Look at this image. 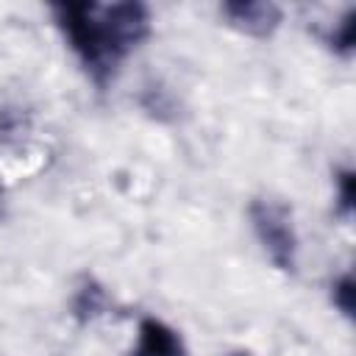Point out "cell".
<instances>
[{
    "label": "cell",
    "mask_w": 356,
    "mask_h": 356,
    "mask_svg": "<svg viewBox=\"0 0 356 356\" xmlns=\"http://www.w3.org/2000/svg\"><path fill=\"white\" fill-rule=\"evenodd\" d=\"M50 14L83 72L100 89L114 81L122 61L142 47L153 28L150 8L136 0H67L50 3Z\"/></svg>",
    "instance_id": "6da1fadb"
},
{
    "label": "cell",
    "mask_w": 356,
    "mask_h": 356,
    "mask_svg": "<svg viewBox=\"0 0 356 356\" xmlns=\"http://www.w3.org/2000/svg\"><path fill=\"white\" fill-rule=\"evenodd\" d=\"M248 217H250V228H253L264 256L281 273H295L298 231L292 222V209L275 197H253L248 206Z\"/></svg>",
    "instance_id": "7a4b0ae2"
},
{
    "label": "cell",
    "mask_w": 356,
    "mask_h": 356,
    "mask_svg": "<svg viewBox=\"0 0 356 356\" xmlns=\"http://www.w3.org/2000/svg\"><path fill=\"white\" fill-rule=\"evenodd\" d=\"M220 14L228 19L231 28L256 39L273 36L284 17L281 8L270 0H228L220 6Z\"/></svg>",
    "instance_id": "3957f363"
},
{
    "label": "cell",
    "mask_w": 356,
    "mask_h": 356,
    "mask_svg": "<svg viewBox=\"0 0 356 356\" xmlns=\"http://www.w3.org/2000/svg\"><path fill=\"white\" fill-rule=\"evenodd\" d=\"M131 356H186L184 337L159 317H142Z\"/></svg>",
    "instance_id": "277c9868"
},
{
    "label": "cell",
    "mask_w": 356,
    "mask_h": 356,
    "mask_svg": "<svg viewBox=\"0 0 356 356\" xmlns=\"http://www.w3.org/2000/svg\"><path fill=\"white\" fill-rule=\"evenodd\" d=\"M356 44V8H348L328 31V47L339 56H350Z\"/></svg>",
    "instance_id": "5b68a950"
},
{
    "label": "cell",
    "mask_w": 356,
    "mask_h": 356,
    "mask_svg": "<svg viewBox=\"0 0 356 356\" xmlns=\"http://www.w3.org/2000/svg\"><path fill=\"white\" fill-rule=\"evenodd\" d=\"M103 300H106L103 289H100L95 281L83 278V284L75 289V298H72V312H75L78 317H83V320H86V317H95V314H100Z\"/></svg>",
    "instance_id": "8992f818"
},
{
    "label": "cell",
    "mask_w": 356,
    "mask_h": 356,
    "mask_svg": "<svg viewBox=\"0 0 356 356\" xmlns=\"http://www.w3.org/2000/svg\"><path fill=\"white\" fill-rule=\"evenodd\" d=\"M334 195H337V200H334L337 214L350 217L353 214V200H356V175H353L350 167H345V170L337 172V178H334Z\"/></svg>",
    "instance_id": "52a82bcc"
},
{
    "label": "cell",
    "mask_w": 356,
    "mask_h": 356,
    "mask_svg": "<svg viewBox=\"0 0 356 356\" xmlns=\"http://www.w3.org/2000/svg\"><path fill=\"white\" fill-rule=\"evenodd\" d=\"M353 298H356L353 273H342L339 278H334V284H331V303H334L345 317H353Z\"/></svg>",
    "instance_id": "ba28073f"
},
{
    "label": "cell",
    "mask_w": 356,
    "mask_h": 356,
    "mask_svg": "<svg viewBox=\"0 0 356 356\" xmlns=\"http://www.w3.org/2000/svg\"><path fill=\"white\" fill-rule=\"evenodd\" d=\"M0 211H3V184H0Z\"/></svg>",
    "instance_id": "9c48e42d"
},
{
    "label": "cell",
    "mask_w": 356,
    "mask_h": 356,
    "mask_svg": "<svg viewBox=\"0 0 356 356\" xmlns=\"http://www.w3.org/2000/svg\"><path fill=\"white\" fill-rule=\"evenodd\" d=\"M228 356H250V353H228Z\"/></svg>",
    "instance_id": "30bf717a"
}]
</instances>
